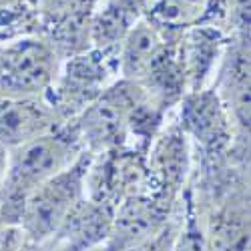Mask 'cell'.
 <instances>
[{
    "mask_svg": "<svg viewBox=\"0 0 251 251\" xmlns=\"http://www.w3.org/2000/svg\"><path fill=\"white\" fill-rule=\"evenodd\" d=\"M80 179L82 165L76 163L73 169H62L43 185H38L26 197L20 215L30 235L47 237L60 223H65L78 197Z\"/></svg>",
    "mask_w": 251,
    "mask_h": 251,
    "instance_id": "1",
    "label": "cell"
},
{
    "mask_svg": "<svg viewBox=\"0 0 251 251\" xmlns=\"http://www.w3.org/2000/svg\"><path fill=\"white\" fill-rule=\"evenodd\" d=\"M69 149L60 139H28L18 147L10 167H6L4 187L10 199L26 201V197L67 165Z\"/></svg>",
    "mask_w": 251,
    "mask_h": 251,
    "instance_id": "2",
    "label": "cell"
},
{
    "mask_svg": "<svg viewBox=\"0 0 251 251\" xmlns=\"http://www.w3.org/2000/svg\"><path fill=\"white\" fill-rule=\"evenodd\" d=\"M131 100L127 93L111 91L93 102L82 117V131L95 147H109L123 139L129 121Z\"/></svg>",
    "mask_w": 251,
    "mask_h": 251,
    "instance_id": "3",
    "label": "cell"
},
{
    "mask_svg": "<svg viewBox=\"0 0 251 251\" xmlns=\"http://www.w3.org/2000/svg\"><path fill=\"white\" fill-rule=\"evenodd\" d=\"M50 78V54L40 45H25L16 49L2 75V85L10 93H34Z\"/></svg>",
    "mask_w": 251,
    "mask_h": 251,
    "instance_id": "4",
    "label": "cell"
},
{
    "mask_svg": "<svg viewBox=\"0 0 251 251\" xmlns=\"http://www.w3.org/2000/svg\"><path fill=\"white\" fill-rule=\"evenodd\" d=\"M159 58V38L155 30L147 25L135 26L123 49V71L127 76H145L155 67V60Z\"/></svg>",
    "mask_w": 251,
    "mask_h": 251,
    "instance_id": "5",
    "label": "cell"
},
{
    "mask_svg": "<svg viewBox=\"0 0 251 251\" xmlns=\"http://www.w3.org/2000/svg\"><path fill=\"white\" fill-rule=\"evenodd\" d=\"M159 221L157 209L145 199H131L127 201L117 215V237L127 243L137 245L143 239H147Z\"/></svg>",
    "mask_w": 251,
    "mask_h": 251,
    "instance_id": "6",
    "label": "cell"
},
{
    "mask_svg": "<svg viewBox=\"0 0 251 251\" xmlns=\"http://www.w3.org/2000/svg\"><path fill=\"white\" fill-rule=\"evenodd\" d=\"M209 0H143L145 8L163 25H189L205 12Z\"/></svg>",
    "mask_w": 251,
    "mask_h": 251,
    "instance_id": "7",
    "label": "cell"
},
{
    "mask_svg": "<svg viewBox=\"0 0 251 251\" xmlns=\"http://www.w3.org/2000/svg\"><path fill=\"white\" fill-rule=\"evenodd\" d=\"M36 121V115L28 107H8L0 113V141H28Z\"/></svg>",
    "mask_w": 251,
    "mask_h": 251,
    "instance_id": "8",
    "label": "cell"
},
{
    "mask_svg": "<svg viewBox=\"0 0 251 251\" xmlns=\"http://www.w3.org/2000/svg\"><path fill=\"white\" fill-rule=\"evenodd\" d=\"M177 139L179 137H169V141H167L159 151V169L169 179L181 177V167H183L181 151H183V147Z\"/></svg>",
    "mask_w": 251,
    "mask_h": 251,
    "instance_id": "9",
    "label": "cell"
},
{
    "mask_svg": "<svg viewBox=\"0 0 251 251\" xmlns=\"http://www.w3.org/2000/svg\"><path fill=\"white\" fill-rule=\"evenodd\" d=\"M199 121H219L217 111L213 109V104L205 102V104H201V107L197 104V107L193 109V123H199ZM197 129L201 133H205L207 129L211 131V133H215L217 131V125H213V123H201V125H197Z\"/></svg>",
    "mask_w": 251,
    "mask_h": 251,
    "instance_id": "10",
    "label": "cell"
},
{
    "mask_svg": "<svg viewBox=\"0 0 251 251\" xmlns=\"http://www.w3.org/2000/svg\"><path fill=\"white\" fill-rule=\"evenodd\" d=\"M179 251H209L203 235L195 229V225L191 223L187 227L185 235L181 237V245H179Z\"/></svg>",
    "mask_w": 251,
    "mask_h": 251,
    "instance_id": "11",
    "label": "cell"
},
{
    "mask_svg": "<svg viewBox=\"0 0 251 251\" xmlns=\"http://www.w3.org/2000/svg\"><path fill=\"white\" fill-rule=\"evenodd\" d=\"M40 6H43L45 12H50V14H65V12H71L75 10L82 0H38Z\"/></svg>",
    "mask_w": 251,
    "mask_h": 251,
    "instance_id": "12",
    "label": "cell"
},
{
    "mask_svg": "<svg viewBox=\"0 0 251 251\" xmlns=\"http://www.w3.org/2000/svg\"><path fill=\"white\" fill-rule=\"evenodd\" d=\"M171 247V237L161 233L157 239H143L141 243H137L131 251H169Z\"/></svg>",
    "mask_w": 251,
    "mask_h": 251,
    "instance_id": "13",
    "label": "cell"
},
{
    "mask_svg": "<svg viewBox=\"0 0 251 251\" xmlns=\"http://www.w3.org/2000/svg\"><path fill=\"white\" fill-rule=\"evenodd\" d=\"M0 179H6V155L2 147H0Z\"/></svg>",
    "mask_w": 251,
    "mask_h": 251,
    "instance_id": "14",
    "label": "cell"
},
{
    "mask_svg": "<svg viewBox=\"0 0 251 251\" xmlns=\"http://www.w3.org/2000/svg\"><path fill=\"white\" fill-rule=\"evenodd\" d=\"M67 251H78V247L75 245V247H71V249H67Z\"/></svg>",
    "mask_w": 251,
    "mask_h": 251,
    "instance_id": "15",
    "label": "cell"
},
{
    "mask_svg": "<svg viewBox=\"0 0 251 251\" xmlns=\"http://www.w3.org/2000/svg\"><path fill=\"white\" fill-rule=\"evenodd\" d=\"M0 251H4V245H2V241H0Z\"/></svg>",
    "mask_w": 251,
    "mask_h": 251,
    "instance_id": "16",
    "label": "cell"
}]
</instances>
